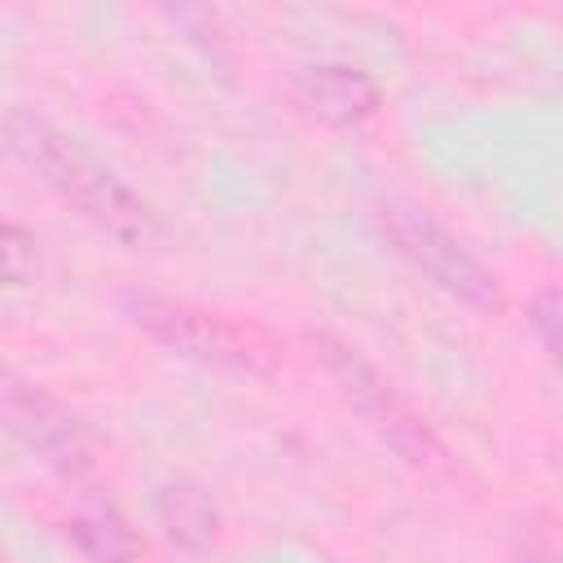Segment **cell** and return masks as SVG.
I'll list each match as a JSON object with an SVG mask.
<instances>
[{"label":"cell","instance_id":"obj_1","mask_svg":"<svg viewBox=\"0 0 563 563\" xmlns=\"http://www.w3.org/2000/svg\"><path fill=\"white\" fill-rule=\"evenodd\" d=\"M0 136L9 154L35 172L62 202H70L88 224L110 233L123 246H154L163 224L154 207L123 180L114 176L92 150H84L75 136H66L57 123H48L35 110H9L0 119Z\"/></svg>","mask_w":563,"mask_h":563},{"label":"cell","instance_id":"obj_2","mask_svg":"<svg viewBox=\"0 0 563 563\" xmlns=\"http://www.w3.org/2000/svg\"><path fill=\"white\" fill-rule=\"evenodd\" d=\"M312 347L321 352V361H325L330 378L339 383V391L396 449V457H405L427 479H453V453H449V444L427 427V418L356 347H347V343H339L330 334H312Z\"/></svg>","mask_w":563,"mask_h":563},{"label":"cell","instance_id":"obj_3","mask_svg":"<svg viewBox=\"0 0 563 563\" xmlns=\"http://www.w3.org/2000/svg\"><path fill=\"white\" fill-rule=\"evenodd\" d=\"M378 224L383 233L391 238V246L427 277L435 282L444 295L488 312L501 303V290H497V277L484 268V260L453 233L444 229L427 207L418 202H400V198H387L378 207Z\"/></svg>","mask_w":563,"mask_h":563},{"label":"cell","instance_id":"obj_4","mask_svg":"<svg viewBox=\"0 0 563 563\" xmlns=\"http://www.w3.org/2000/svg\"><path fill=\"white\" fill-rule=\"evenodd\" d=\"M128 312L145 334H154L163 347H172L189 361L220 365V369H260L264 365L251 334L242 325H233L229 317H220V312L194 308L185 299L150 295V290L128 295Z\"/></svg>","mask_w":563,"mask_h":563},{"label":"cell","instance_id":"obj_5","mask_svg":"<svg viewBox=\"0 0 563 563\" xmlns=\"http://www.w3.org/2000/svg\"><path fill=\"white\" fill-rule=\"evenodd\" d=\"M0 431H9L26 453H35L53 471L79 475L92 462L88 427L35 383L0 378Z\"/></svg>","mask_w":563,"mask_h":563},{"label":"cell","instance_id":"obj_6","mask_svg":"<svg viewBox=\"0 0 563 563\" xmlns=\"http://www.w3.org/2000/svg\"><path fill=\"white\" fill-rule=\"evenodd\" d=\"M295 97L308 114H317L330 128L365 123L378 110V84L369 70L352 62H312L295 75Z\"/></svg>","mask_w":563,"mask_h":563},{"label":"cell","instance_id":"obj_7","mask_svg":"<svg viewBox=\"0 0 563 563\" xmlns=\"http://www.w3.org/2000/svg\"><path fill=\"white\" fill-rule=\"evenodd\" d=\"M154 510H158L163 532L185 550H207L216 541V532H220V510H216L211 493L198 488L194 479L163 484L158 497H154Z\"/></svg>","mask_w":563,"mask_h":563},{"label":"cell","instance_id":"obj_8","mask_svg":"<svg viewBox=\"0 0 563 563\" xmlns=\"http://www.w3.org/2000/svg\"><path fill=\"white\" fill-rule=\"evenodd\" d=\"M66 537L88 554L92 563H141V537L136 528L110 506V501H88L66 519Z\"/></svg>","mask_w":563,"mask_h":563},{"label":"cell","instance_id":"obj_9","mask_svg":"<svg viewBox=\"0 0 563 563\" xmlns=\"http://www.w3.org/2000/svg\"><path fill=\"white\" fill-rule=\"evenodd\" d=\"M40 268V246L35 238L13 224V220H0V290H13V286H26Z\"/></svg>","mask_w":563,"mask_h":563},{"label":"cell","instance_id":"obj_10","mask_svg":"<svg viewBox=\"0 0 563 563\" xmlns=\"http://www.w3.org/2000/svg\"><path fill=\"white\" fill-rule=\"evenodd\" d=\"M528 325L541 334V347L554 356V352H559V295H554V290H541V295L528 303Z\"/></svg>","mask_w":563,"mask_h":563},{"label":"cell","instance_id":"obj_11","mask_svg":"<svg viewBox=\"0 0 563 563\" xmlns=\"http://www.w3.org/2000/svg\"><path fill=\"white\" fill-rule=\"evenodd\" d=\"M0 563H4V559H0Z\"/></svg>","mask_w":563,"mask_h":563}]
</instances>
